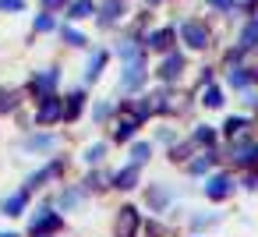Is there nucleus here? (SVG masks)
Instances as JSON below:
<instances>
[{
  "mask_svg": "<svg viewBox=\"0 0 258 237\" xmlns=\"http://www.w3.org/2000/svg\"><path fill=\"white\" fill-rule=\"evenodd\" d=\"M149 113V106H138V110H124L120 117H117V124H113V138L117 142H127L131 135H135V128L142 124V117Z\"/></svg>",
  "mask_w": 258,
  "mask_h": 237,
  "instance_id": "f257e3e1",
  "label": "nucleus"
},
{
  "mask_svg": "<svg viewBox=\"0 0 258 237\" xmlns=\"http://www.w3.org/2000/svg\"><path fill=\"white\" fill-rule=\"evenodd\" d=\"M57 82H60V71H57V68H43V71H39V75L29 82V92H32L36 99H43V96H53Z\"/></svg>",
  "mask_w": 258,
  "mask_h": 237,
  "instance_id": "f03ea898",
  "label": "nucleus"
},
{
  "mask_svg": "<svg viewBox=\"0 0 258 237\" xmlns=\"http://www.w3.org/2000/svg\"><path fill=\"white\" fill-rule=\"evenodd\" d=\"M64 121V99L60 96H43L36 110V124H57Z\"/></svg>",
  "mask_w": 258,
  "mask_h": 237,
  "instance_id": "7ed1b4c3",
  "label": "nucleus"
},
{
  "mask_svg": "<svg viewBox=\"0 0 258 237\" xmlns=\"http://www.w3.org/2000/svg\"><path fill=\"white\" fill-rule=\"evenodd\" d=\"M60 226V216L53 212V209H39L32 219H29V233L32 237H46V233H53Z\"/></svg>",
  "mask_w": 258,
  "mask_h": 237,
  "instance_id": "20e7f679",
  "label": "nucleus"
},
{
  "mask_svg": "<svg viewBox=\"0 0 258 237\" xmlns=\"http://www.w3.org/2000/svg\"><path fill=\"white\" fill-rule=\"evenodd\" d=\"M180 36H184V43L195 46V50H205V46H209V32H205V25H198V22H184V25H180Z\"/></svg>",
  "mask_w": 258,
  "mask_h": 237,
  "instance_id": "39448f33",
  "label": "nucleus"
},
{
  "mask_svg": "<svg viewBox=\"0 0 258 237\" xmlns=\"http://www.w3.org/2000/svg\"><path fill=\"white\" fill-rule=\"evenodd\" d=\"M25 205H29V191L22 188V191H15V195H8V198H4L0 212H4V216H22V212H25Z\"/></svg>",
  "mask_w": 258,
  "mask_h": 237,
  "instance_id": "423d86ee",
  "label": "nucleus"
},
{
  "mask_svg": "<svg viewBox=\"0 0 258 237\" xmlns=\"http://www.w3.org/2000/svg\"><path fill=\"white\" fill-rule=\"evenodd\" d=\"M22 149L25 152H50V149H57V135H29L22 142Z\"/></svg>",
  "mask_w": 258,
  "mask_h": 237,
  "instance_id": "0eeeda50",
  "label": "nucleus"
},
{
  "mask_svg": "<svg viewBox=\"0 0 258 237\" xmlns=\"http://www.w3.org/2000/svg\"><path fill=\"white\" fill-rule=\"evenodd\" d=\"M60 166H64V163H60V159H57V163H46V166H43V170H36V173H32V177H29V184H25V191H32V188H43V184H46V181H53V177H57V173H60Z\"/></svg>",
  "mask_w": 258,
  "mask_h": 237,
  "instance_id": "6e6552de",
  "label": "nucleus"
},
{
  "mask_svg": "<svg viewBox=\"0 0 258 237\" xmlns=\"http://www.w3.org/2000/svg\"><path fill=\"white\" fill-rule=\"evenodd\" d=\"M92 15H96L92 0H75V4H68V18L71 22H82V18H92Z\"/></svg>",
  "mask_w": 258,
  "mask_h": 237,
  "instance_id": "1a4fd4ad",
  "label": "nucleus"
},
{
  "mask_svg": "<svg viewBox=\"0 0 258 237\" xmlns=\"http://www.w3.org/2000/svg\"><path fill=\"white\" fill-rule=\"evenodd\" d=\"M135 223H138V212H135V209H120L117 233H120V237H131V233H135Z\"/></svg>",
  "mask_w": 258,
  "mask_h": 237,
  "instance_id": "9d476101",
  "label": "nucleus"
},
{
  "mask_svg": "<svg viewBox=\"0 0 258 237\" xmlns=\"http://www.w3.org/2000/svg\"><path fill=\"white\" fill-rule=\"evenodd\" d=\"M113 184H117V188H124V191H127V188H135V184H138V166H124V170L113 177Z\"/></svg>",
  "mask_w": 258,
  "mask_h": 237,
  "instance_id": "9b49d317",
  "label": "nucleus"
},
{
  "mask_svg": "<svg viewBox=\"0 0 258 237\" xmlns=\"http://www.w3.org/2000/svg\"><path fill=\"white\" fill-rule=\"evenodd\" d=\"M230 159H237V163H254V166H258V145H237Z\"/></svg>",
  "mask_w": 258,
  "mask_h": 237,
  "instance_id": "f8f14e48",
  "label": "nucleus"
},
{
  "mask_svg": "<svg viewBox=\"0 0 258 237\" xmlns=\"http://www.w3.org/2000/svg\"><path fill=\"white\" fill-rule=\"evenodd\" d=\"M82 106H85V96H82V92L68 96V106H64V121H75V117L82 113Z\"/></svg>",
  "mask_w": 258,
  "mask_h": 237,
  "instance_id": "ddd939ff",
  "label": "nucleus"
},
{
  "mask_svg": "<svg viewBox=\"0 0 258 237\" xmlns=\"http://www.w3.org/2000/svg\"><path fill=\"white\" fill-rule=\"evenodd\" d=\"M226 191H230V181H226V177H212V181L205 184V195H209V198H223Z\"/></svg>",
  "mask_w": 258,
  "mask_h": 237,
  "instance_id": "4468645a",
  "label": "nucleus"
},
{
  "mask_svg": "<svg viewBox=\"0 0 258 237\" xmlns=\"http://www.w3.org/2000/svg\"><path fill=\"white\" fill-rule=\"evenodd\" d=\"M32 29H36V32H53V29H57V18H53V11H43V15H36Z\"/></svg>",
  "mask_w": 258,
  "mask_h": 237,
  "instance_id": "2eb2a0df",
  "label": "nucleus"
},
{
  "mask_svg": "<svg viewBox=\"0 0 258 237\" xmlns=\"http://www.w3.org/2000/svg\"><path fill=\"white\" fill-rule=\"evenodd\" d=\"M170 39H173V29H163V32H152V36H149V46H152V50H166Z\"/></svg>",
  "mask_w": 258,
  "mask_h": 237,
  "instance_id": "dca6fc26",
  "label": "nucleus"
},
{
  "mask_svg": "<svg viewBox=\"0 0 258 237\" xmlns=\"http://www.w3.org/2000/svg\"><path fill=\"white\" fill-rule=\"evenodd\" d=\"M180 68H184V57H166L159 75H163V78H177V75H180Z\"/></svg>",
  "mask_w": 258,
  "mask_h": 237,
  "instance_id": "f3484780",
  "label": "nucleus"
},
{
  "mask_svg": "<svg viewBox=\"0 0 258 237\" xmlns=\"http://www.w3.org/2000/svg\"><path fill=\"white\" fill-rule=\"evenodd\" d=\"M138 78H142V64H138V57H135V61H127V75H124V89H135V85H138Z\"/></svg>",
  "mask_w": 258,
  "mask_h": 237,
  "instance_id": "a211bd4d",
  "label": "nucleus"
},
{
  "mask_svg": "<svg viewBox=\"0 0 258 237\" xmlns=\"http://www.w3.org/2000/svg\"><path fill=\"white\" fill-rule=\"evenodd\" d=\"M60 36H64V43H68V46H85V43H89V39H85L78 29H71V25H68V29H60Z\"/></svg>",
  "mask_w": 258,
  "mask_h": 237,
  "instance_id": "6ab92c4d",
  "label": "nucleus"
},
{
  "mask_svg": "<svg viewBox=\"0 0 258 237\" xmlns=\"http://www.w3.org/2000/svg\"><path fill=\"white\" fill-rule=\"evenodd\" d=\"M117 15H120V0H106V4L99 8V18H103V22H113Z\"/></svg>",
  "mask_w": 258,
  "mask_h": 237,
  "instance_id": "aec40b11",
  "label": "nucleus"
},
{
  "mask_svg": "<svg viewBox=\"0 0 258 237\" xmlns=\"http://www.w3.org/2000/svg\"><path fill=\"white\" fill-rule=\"evenodd\" d=\"M103 64H106V53H96V57L89 61V71H85V78H89V82H92V78H99Z\"/></svg>",
  "mask_w": 258,
  "mask_h": 237,
  "instance_id": "412c9836",
  "label": "nucleus"
},
{
  "mask_svg": "<svg viewBox=\"0 0 258 237\" xmlns=\"http://www.w3.org/2000/svg\"><path fill=\"white\" fill-rule=\"evenodd\" d=\"M244 128H247V121H244V117H230V121H226V135H230V138L244 135Z\"/></svg>",
  "mask_w": 258,
  "mask_h": 237,
  "instance_id": "4be33fe9",
  "label": "nucleus"
},
{
  "mask_svg": "<svg viewBox=\"0 0 258 237\" xmlns=\"http://www.w3.org/2000/svg\"><path fill=\"white\" fill-rule=\"evenodd\" d=\"M149 156H152V149H149V145H145V142H138V145H135V149H131V159H135V166H138V163H145V159H149Z\"/></svg>",
  "mask_w": 258,
  "mask_h": 237,
  "instance_id": "5701e85b",
  "label": "nucleus"
},
{
  "mask_svg": "<svg viewBox=\"0 0 258 237\" xmlns=\"http://www.w3.org/2000/svg\"><path fill=\"white\" fill-rule=\"evenodd\" d=\"M254 43H258V22H254V25H247V29H244V36H240V46H244V50H247V46H254Z\"/></svg>",
  "mask_w": 258,
  "mask_h": 237,
  "instance_id": "b1692460",
  "label": "nucleus"
},
{
  "mask_svg": "<svg viewBox=\"0 0 258 237\" xmlns=\"http://www.w3.org/2000/svg\"><path fill=\"white\" fill-rule=\"evenodd\" d=\"M15 106H18V96L0 89V113H8V110H15Z\"/></svg>",
  "mask_w": 258,
  "mask_h": 237,
  "instance_id": "393cba45",
  "label": "nucleus"
},
{
  "mask_svg": "<svg viewBox=\"0 0 258 237\" xmlns=\"http://www.w3.org/2000/svg\"><path fill=\"white\" fill-rule=\"evenodd\" d=\"M247 82H251V78H247V75H244L240 68H233V71H230V85H233V89H244Z\"/></svg>",
  "mask_w": 258,
  "mask_h": 237,
  "instance_id": "a878e982",
  "label": "nucleus"
},
{
  "mask_svg": "<svg viewBox=\"0 0 258 237\" xmlns=\"http://www.w3.org/2000/svg\"><path fill=\"white\" fill-rule=\"evenodd\" d=\"M0 11H4V15H8V11H11V15H15V11H25V0H0Z\"/></svg>",
  "mask_w": 258,
  "mask_h": 237,
  "instance_id": "bb28decb",
  "label": "nucleus"
},
{
  "mask_svg": "<svg viewBox=\"0 0 258 237\" xmlns=\"http://www.w3.org/2000/svg\"><path fill=\"white\" fill-rule=\"evenodd\" d=\"M202 99H205L209 106H219V103H223V96H219V89H205V92H202Z\"/></svg>",
  "mask_w": 258,
  "mask_h": 237,
  "instance_id": "cd10ccee",
  "label": "nucleus"
},
{
  "mask_svg": "<svg viewBox=\"0 0 258 237\" xmlns=\"http://www.w3.org/2000/svg\"><path fill=\"white\" fill-rule=\"evenodd\" d=\"M103 152H106V145L99 142V145H92V149L85 152V159H89V163H99V159H103Z\"/></svg>",
  "mask_w": 258,
  "mask_h": 237,
  "instance_id": "c85d7f7f",
  "label": "nucleus"
},
{
  "mask_svg": "<svg viewBox=\"0 0 258 237\" xmlns=\"http://www.w3.org/2000/svg\"><path fill=\"white\" fill-rule=\"evenodd\" d=\"M209 166H212V156H209V152H205V159H195V163H191L195 173H202V170H209Z\"/></svg>",
  "mask_w": 258,
  "mask_h": 237,
  "instance_id": "c756f323",
  "label": "nucleus"
},
{
  "mask_svg": "<svg viewBox=\"0 0 258 237\" xmlns=\"http://www.w3.org/2000/svg\"><path fill=\"white\" fill-rule=\"evenodd\" d=\"M39 4H43V11H60L68 0H39Z\"/></svg>",
  "mask_w": 258,
  "mask_h": 237,
  "instance_id": "7c9ffc66",
  "label": "nucleus"
},
{
  "mask_svg": "<svg viewBox=\"0 0 258 237\" xmlns=\"http://www.w3.org/2000/svg\"><path fill=\"white\" fill-rule=\"evenodd\" d=\"M195 142H212V131H209V124H205V128H198V131H195Z\"/></svg>",
  "mask_w": 258,
  "mask_h": 237,
  "instance_id": "2f4dec72",
  "label": "nucleus"
},
{
  "mask_svg": "<svg viewBox=\"0 0 258 237\" xmlns=\"http://www.w3.org/2000/svg\"><path fill=\"white\" fill-rule=\"evenodd\" d=\"M212 8H230V0H209Z\"/></svg>",
  "mask_w": 258,
  "mask_h": 237,
  "instance_id": "473e14b6",
  "label": "nucleus"
},
{
  "mask_svg": "<svg viewBox=\"0 0 258 237\" xmlns=\"http://www.w3.org/2000/svg\"><path fill=\"white\" fill-rule=\"evenodd\" d=\"M0 237H18V233H15V230H4V233H0Z\"/></svg>",
  "mask_w": 258,
  "mask_h": 237,
  "instance_id": "72a5a7b5",
  "label": "nucleus"
},
{
  "mask_svg": "<svg viewBox=\"0 0 258 237\" xmlns=\"http://www.w3.org/2000/svg\"><path fill=\"white\" fill-rule=\"evenodd\" d=\"M145 4H149V8H156V4H163V0H145Z\"/></svg>",
  "mask_w": 258,
  "mask_h": 237,
  "instance_id": "f704fd0d",
  "label": "nucleus"
}]
</instances>
